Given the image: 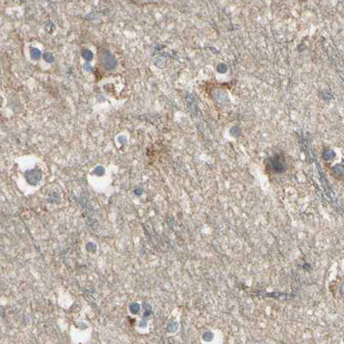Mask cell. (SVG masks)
I'll list each match as a JSON object with an SVG mask.
<instances>
[{
  "label": "cell",
  "instance_id": "1",
  "mask_svg": "<svg viewBox=\"0 0 344 344\" xmlns=\"http://www.w3.org/2000/svg\"><path fill=\"white\" fill-rule=\"evenodd\" d=\"M341 292L342 294H344V284L342 285V287H341Z\"/></svg>",
  "mask_w": 344,
  "mask_h": 344
}]
</instances>
